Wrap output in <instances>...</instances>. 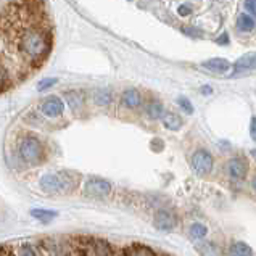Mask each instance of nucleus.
<instances>
[{"mask_svg":"<svg viewBox=\"0 0 256 256\" xmlns=\"http://www.w3.org/2000/svg\"><path fill=\"white\" fill-rule=\"evenodd\" d=\"M52 44V26L42 0H0V94L39 70Z\"/></svg>","mask_w":256,"mask_h":256,"instance_id":"f257e3e1","label":"nucleus"},{"mask_svg":"<svg viewBox=\"0 0 256 256\" xmlns=\"http://www.w3.org/2000/svg\"><path fill=\"white\" fill-rule=\"evenodd\" d=\"M79 182V176L71 171H56L42 176L39 187L48 195H68L74 192Z\"/></svg>","mask_w":256,"mask_h":256,"instance_id":"f03ea898","label":"nucleus"},{"mask_svg":"<svg viewBox=\"0 0 256 256\" xmlns=\"http://www.w3.org/2000/svg\"><path fill=\"white\" fill-rule=\"evenodd\" d=\"M18 156L26 166L42 164L46 160V147L38 136L28 134L18 144Z\"/></svg>","mask_w":256,"mask_h":256,"instance_id":"7ed1b4c3","label":"nucleus"},{"mask_svg":"<svg viewBox=\"0 0 256 256\" xmlns=\"http://www.w3.org/2000/svg\"><path fill=\"white\" fill-rule=\"evenodd\" d=\"M112 184L106 180V179H102V178H89L86 180L84 184V194L90 198H97V200H104L108 198L112 195Z\"/></svg>","mask_w":256,"mask_h":256,"instance_id":"20e7f679","label":"nucleus"},{"mask_svg":"<svg viewBox=\"0 0 256 256\" xmlns=\"http://www.w3.org/2000/svg\"><path fill=\"white\" fill-rule=\"evenodd\" d=\"M179 218L172 210L168 208H160L153 214V228L160 232H171L178 228Z\"/></svg>","mask_w":256,"mask_h":256,"instance_id":"39448f33","label":"nucleus"},{"mask_svg":"<svg viewBox=\"0 0 256 256\" xmlns=\"http://www.w3.org/2000/svg\"><path fill=\"white\" fill-rule=\"evenodd\" d=\"M190 164H192V170L198 176H208L211 171H213L214 160L208 150L200 148L194 153L192 158H190Z\"/></svg>","mask_w":256,"mask_h":256,"instance_id":"423d86ee","label":"nucleus"},{"mask_svg":"<svg viewBox=\"0 0 256 256\" xmlns=\"http://www.w3.org/2000/svg\"><path fill=\"white\" fill-rule=\"evenodd\" d=\"M248 162L242 156H234L226 163V176L234 182H242L248 174Z\"/></svg>","mask_w":256,"mask_h":256,"instance_id":"0eeeda50","label":"nucleus"},{"mask_svg":"<svg viewBox=\"0 0 256 256\" xmlns=\"http://www.w3.org/2000/svg\"><path fill=\"white\" fill-rule=\"evenodd\" d=\"M40 112H42V114L48 116V118H56V116L63 114L64 104L62 102V98H58V97H55V95H52V97H47L46 100L42 102Z\"/></svg>","mask_w":256,"mask_h":256,"instance_id":"6e6552de","label":"nucleus"},{"mask_svg":"<svg viewBox=\"0 0 256 256\" xmlns=\"http://www.w3.org/2000/svg\"><path fill=\"white\" fill-rule=\"evenodd\" d=\"M118 256H160L152 246L145 244H130L124 246Z\"/></svg>","mask_w":256,"mask_h":256,"instance_id":"1a4fd4ad","label":"nucleus"},{"mask_svg":"<svg viewBox=\"0 0 256 256\" xmlns=\"http://www.w3.org/2000/svg\"><path fill=\"white\" fill-rule=\"evenodd\" d=\"M195 252L200 256H222V248L211 240H200L195 245Z\"/></svg>","mask_w":256,"mask_h":256,"instance_id":"9d476101","label":"nucleus"},{"mask_svg":"<svg viewBox=\"0 0 256 256\" xmlns=\"http://www.w3.org/2000/svg\"><path fill=\"white\" fill-rule=\"evenodd\" d=\"M226 254L228 256H254V252L250 245L242 242V240H232L228 246V250H226Z\"/></svg>","mask_w":256,"mask_h":256,"instance_id":"9b49d317","label":"nucleus"},{"mask_svg":"<svg viewBox=\"0 0 256 256\" xmlns=\"http://www.w3.org/2000/svg\"><path fill=\"white\" fill-rule=\"evenodd\" d=\"M256 70V52H250L244 56H240L237 63L234 64V72H244Z\"/></svg>","mask_w":256,"mask_h":256,"instance_id":"f8f14e48","label":"nucleus"},{"mask_svg":"<svg viewBox=\"0 0 256 256\" xmlns=\"http://www.w3.org/2000/svg\"><path fill=\"white\" fill-rule=\"evenodd\" d=\"M121 102H122L124 106L134 110V108L140 106L142 95H140V92H138L137 89H126V90L122 92V95H121Z\"/></svg>","mask_w":256,"mask_h":256,"instance_id":"ddd939ff","label":"nucleus"},{"mask_svg":"<svg viewBox=\"0 0 256 256\" xmlns=\"http://www.w3.org/2000/svg\"><path fill=\"white\" fill-rule=\"evenodd\" d=\"M202 66L213 72H226L230 68V63L226 60V58H211L208 62H203Z\"/></svg>","mask_w":256,"mask_h":256,"instance_id":"4468645a","label":"nucleus"},{"mask_svg":"<svg viewBox=\"0 0 256 256\" xmlns=\"http://www.w3.org/2000/svg\"><path fill=\"white\" fill-rule=\"evenodd\" d=\"M188 237L192 240H196V242H200V240H204L208 237V228L204 226L203 222H192L188 228Z\"/></svg>","mask_w":256,"mask_h":256,"instance_id":"2eb2a0df","label":"nucleus"},{"mask_svg":"<svg viewBox=\"0 0 256 256\" xmlns=\"http://www.w3.org/2000/svg\"><path fill=\"white\" fill-rule=\"evenodd\" d=\"M29 214H31L34 219H38V221L44 222V224L54 221V219L58 216L56 211H54V210H44V208H34V210L29 211Z\"/></svg>","mask_w":256,"mask_h":256,"instance_id":"dca6fc26","label":"nucleus"},{"mask_svg":"<svg viewBox=\"0 0 256 256\" xmlns=\"http://www.w3.org/2000/svg\"><path fill=\"white\" fill-rule=\"evenodd\" d=\"M64 97H66L70 106L74 110V112H79L84 104V98H82V94L79 90H68L66 94H64Z\"/></svg>","mask_w":256,"mask_h":256,"instance_id":"f3484780","label":"nucleus"},{"mask_svg":"<svg viewBox=\"0 0 256 256\" xmlns=\"http://www.w3.org/2000/svg\"><path fill=\"white\" fill-rule=\"evenodd\" d=\"M13 253H14V256H39L38 248L29 242L18 244L16 246H13Z\"/></svg>","mask_w":256,"mask_h":256,"instance_id":"a211bd4d","label":"nucleus"},{"mask_svg":"<svg viewBox=\"0 0 256 256\" xmlns=\"http://www.w3.org/2000/svg\"><path fill=\"white\" fill-rule=\"evenodd\" d=\"M163 124H164L166 129L178 130L182 128V120H180V116H178L176 113H164L163 114Z\"/></svg>","mask_w":256,"mask_h":256,"instance_id":"6ab92c4d","label":"nucleus"},{"mask_svg":"<svg viewBox=\"0 0 256 256\" xmlns=\"http://www.w3.org/2000/svg\"><path fill=\"white\" fill-rule=\"evenodd\" d=\"M237 28H238V31H242V32L253 31V29H254L253 16H250V14H246V13H242L238 16V20H237Z\"/></svg>","mask_w":256,"mask_h":256,"instance_id":"aec40b11","label":"nucleus"},{"mask_svg":"<svg viewBox=\"0 0 256 256\" xmlns=\"http://www.w3.org/2000/svg\"><path fill=\"white\" fill-rule=\"evenodd\" d=\"M94 102L100 106H106L112 104V92L108 89H97L94 92Z\"/></svg>","mask_w":256,"mask_h":256,"instance_id":"412c9836","label":"nucleus"},{"mask_svg":"<svg viewBox=\"0 0 256 256\" xmlns=\"http://www.w3.org/2000/svg\"><path fill=\"white\" fill-rule=\"evenodd\" d=\"M147 114L150 116L152 120H158V118H163V105L160 102L153 100L148 104L147 106Z\"/></svg>","mask_w":256,"mask_h":256,"instance_id":"4be33fe9","label":"nucleus"},{"mask_svg":"<svg viewBox=\"0 0 256 256\" xmlns=\"http://www.w3.org/2000/svg\"><path fill=\"white\" fill-rule=\"evenodd\" d=\"M178 104H179V106L184 110L187 114H192L194 113V105L190 104V100L187 97H179L178 98Z\"/></svg>","mask_w":256,"mask_h":256,"instance_id":"5701e85b","label":"nucleus"},{"mask_svg":"<svg viewBox=\"0 0 256 256\" xmlns=\"http://www.w3.org/2000/svg\"><path fill=\"white\" fill-rule=\"evenodd\" d=\"M58 81L55 78H47V79H42V81L39 82V87L38 89L42 92V90H47V89H50V87H52L54 84H56Z\"/></svg>","mask_w":256,"mask_h":256,"instance_id":"b1692460","label":"nucleus"},{"mask_svg":"<svg viewBox=\"0 0 256 256\" xmlns=\"http://www.w3.org/2000/svg\"><path fill=\"white\" fill-rule=\"evenodd\" d=\"M245 8L256 16V0H245Z\"/></svg>","mask_w":256,"mask_h":256,"instance_id":"393cba45","label":"nucleus"},{"mask_svg":"<svg viewBox=\"0 0 256 256\" xmlns=\"http://www.w3.org/2000/svg\"><path fill=\"white\" fill-rule=\"evenodd\" d=\"M178 13L180 14V16H188V14L192 13V6H190V5H180L178 8Z\"/></svg>","mask_w":256,"mask_h":256,"instance_id":"a878e982","label":"nucleus"},{"mask_svg":"<svg viewBox=\"0 0 256 256\" xmlns=\"http://www.w3.org/2000/svg\"><path fill=\"white\" fill-rule=\"evenodd\" d=\"M250 136L256 142V116H253L252 121H250Z\"/></svg>","mask_w":256,"mask_h":256,"instance_id":"bb28decb","label":"nucleus"},{"mask_svg":"<svg viewBox=\"0 0 256 256\" xmlns=\"http://www.w3.org/2000/svg\"><path fill=\"white\" fill-rule=\"evenodd\" d=\"M216 42H218V44H221V46H226V44H229V38H228V34H224L222 38H219Z\"/></svg>","mask_w":256,"mask_h":256,"instance_id":"cd10ccee","label":"nucleus"},{"mask_svg":"<svg viewBox=\"0 0 256 256\" xmlns=\"http://www.w3.org/2000/svg\"><path fill=\"white\" fill-rule=\"evenodd\" d=\"M182 31H184V32H190L188 36H196V32H198L196 29H190V28H184Z\"/></svg>","mask_w":256,"mask_h":256,"instance_id":"c85d7f7f","label":"nucleus"},{"mask_svg":"<svg viewBox=\"0 0 256 256\" xmlns=\"http://www.w3.org/2000/svg\"><path fill=\"white\" fill-rule=\"evenodd\" d=\"M252 190H253V194L256 195V174L252 178Z\"/></svg>","mask_w":256,"mask_h":256,"instance_id":"c756f323","label":"nucleus"},{"mask_svg":"<svg viewBox=\"0 0 256 256\" xmlns=\"http://www.w3.org/2000/svg\"><path fill=\"white\" fill-rule=\"evenodd\" d=\"M202 92H203V94H210V92H211V87H203Z\"/></svg>","mask_w":256,"mask_h":256,"instance_id":"7c9ffc66","label":"nucleus"}]
</instances>
